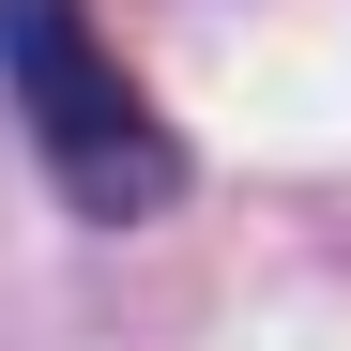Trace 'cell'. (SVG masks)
I'll list each match as a JSON object with an SVG mask.
<instances>
[{"mask_svg": "<svg viewBox=\"0 0 351 351\" xmlns=\"http://www.w3.org/2000/svg\"><path fill=\"white\" fill-rule=\"evenodd\" d=\"M0 92H16L46 184H62L92 229H138V214L184 199V138H168V107L123 77V46H107L77 0H0Z\"/></svg>", "mask_w": 351, "mask_h": 351, "instance_id": "1", "label": "cell"}]
</instances>
